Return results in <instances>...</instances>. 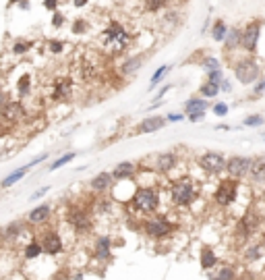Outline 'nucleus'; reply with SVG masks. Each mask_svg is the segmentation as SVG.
<instances>
[{"instance_id": "1a4fd4ad", "label": "nucleus", "mask_w": 265, "mask_h": 280, "mask_svg": "<svg viewBox=\"0 0 265 280\" xmlns=\"http://www.w3.org/2000/svg\"><path fill=\"white\" fill-rule=\"evenodd\" d=\"M251 166H253V158H247V156H232L228 158L226 162V173L232 177V179H244L251 175Z\"/></svg>"}, {"instance_id": "c85d7f7f", "label": "nucleus", "mask_w": 265, "mask_h": 280, "mask_svg": "<svg viewBox=\"0 0 265 280\" xmlns=\"http://www.w3.org/2000/svg\"><path fill=\"white\" fill-rule=\"evenodd\" d=\"M21 233H23V222L15 220V222H11L9 227L3 231V237H5V239H19Z\"/></svg>"}, {"instance_id": "f8f14e48", "label": "nucleus", "mask_w": 265, "mask_h": 280, "mask_svg": "<svg viewBox=\"0 0 265 280\" xmlns=\"http://www.w3.org/2000/svg\"><path fill=\"white\" fill-rule=\"evenodd\" d=\"M176 162H178V158H176L174 152H162V154L155 156V171L157 173H170L176 166Z\"/></svg>"}, {"instance_id": "423d86ee", "label": "nucleus", "mask_w": 265, "mask_h": 280, "mask_svg": "<svg viewBox=\"0 0 265 280\" xmlns=\"http://www.w3.org/2000/svg\"><path fill=\"white\" fill-rule=\"evenodd\" d=\"M174 231V224L166 216H153L145 220V235L151 239H164Z\"/></svg>"}, {"instance_id": "a878e982", "label": "nucleus", "mask_w": 265, "mask_h": 280, "mask_svg": "<svg viewBox=\"0 0 265 280\" xmlns=\"http://www.w3.org/2000/svg\"><path fill=\"white\" fill-rule=\"evenodd\" d=\"M29 168H31V166L27 164V166H23V168H19V171H15V173H11V175H9L7 179H3V183H0V187H5V189H7V187H11V185H15L17 181H21V179H23V177H25V175L29 173Z\"/></svg>"}, {"instance_id": "2eb2a0df", "label": "nucleus", "mask_w": 265, "mask_h": 280, "mask_svg": "<svg viewBox=\"0 0 265 280\" xmlns=\"http://www.w3.org/2000/svg\"><path fill=\"white\" fill-rule=\"evenodd\" d=\"M253 183L265 185V156H255L253 158V166H251V175Z\"/></svg>"}, {"instance_id": "b1692460", "label": "nucleus", "mask_w": 265, "mask_h": 280, "mask_svg": "<svg viewBox=\"0 0 265 280\" xmlns=\"http://www.w3.org/2000/svg\"><path fill=\"white\" fill-rule=\"evenodd\" d=\"M228 25L224 23V19H218L214 25H211V38H214L216 42H224L226 35H228Z\"/></svg>"}, {"instance_id": "7ed1b4c3", "label": "nucleus", "mask_w": 265, "mask_h": 280, "mask_svg": "<svg viewBox=\"0 0 265 280\" xmlns=\"http://www.w3.org/2000/svg\"><path fill=\"white\" fill-rule=\"evenodd\" d=\"M131 201H133L135 210H139L141 214H153L160 208V193L153 187H137Z\"/></svg>"}, {"instance_id": "0eeeda50", "label": "nucleus", "mask_w": 265, "mask_h": 280, "mask_svg": "<svg viewBox=\"0 0 265 280\" xmlns=\"http://www.w3.org/2000/svg\"><path fill=\"white\" fill-rule=\"evenodd\" d=\"M226 158L220 152H205L203 156H199V166L201 171L207 175H220L226 171Z\"/></svg>"}, {"instance_id": "bb28decb", "label": "nucleus", "mask_w": 265, "mask_h": 280, "mask_svg": "<svg viewBox=\"0 0 265 280\" xmlns=\"http://www.w3.org/2000/svg\"><path fill=\"white\" fill-rule=\"evenodd\" d=\"M265 255V245H251L247 251H244V259L249 262V264H255L257 259H261Z\"/></svg>"}, {"instance_id": "9d476101", "label": "nucleus", "mask_w": 265, "mask_h": 280, "mask_svg": "<svg viewBox=\"0 0 265 280\" xmlns=\"http://www.w3.org/2000/svg\"><path fill=\"white\" fill-rule=\"evenodd\" d=\"M42 247H44V253L48 255H58L63 251V239L56 231H48L42 239Z\"/></svg>"}, {"instance_id": "6e6552de", "label": "nucleus", "mask_w": 265, "mask_h": 280, "mask_svg": "<svg viewBox=\"0 0 265 280\" xmlns=\"http://www.w3.org/2000/svg\"><path fill=\"white\" fill-rule=\"evenodd\" d=\"M261 27H263V21H261V19H253V21H249V23L242 27V48H244L249 54H255V52H257L259 38H261Z\"/></svg>"}, {"instance_id": "79ce46f5", "label": "nucleus", "mask_w": 265, "mask_h": 280, "mask_svg": "<svg viewBox=\"0 0 265 280\" xmlns=\"http://www.w3.org/2000/svg\"><path fill=\"white\" fill-rule=\"evenodd\" d=\"M166 119H168V123H180V121H185V115H180V112H170V115H166Z\"/></svg>"}, {"instance_id": "e433bc0d", "label": "nucleus", "mask_w": 265, "mask_h": 280, "mask_svg": "<svg viewBox=\"0 0 265 280\" xmlns=\"http://www.w3.org/2000/svg\"><path fill=\"white\" fill-rule=\"evenodd\" d=\"M207 79L220 85V83H222L226 77H224V71H222V69H216V71H209V73H207Z\"/></svg>"}, {"instance_id": "864d4df0", "label": "nucleus", "mask_w": 265, "mask_h": 280, "mask_svg": "<svg viewBox=\"0 0 265 280\" xmlns=\"http://www.w3.org/2000/svg\"><path fill=\"white\" fill-rule=\"evenodd\" d=\"M261 201L265 203V187H263V191H261Z\"/></svg>"}, {"instance_id": "f257e3e1", "label": "nucleus", "mask_w": 265, "mask_h": 280, "mask_svg": "<svg viewBox=\"0 0 265 280\" xmlns=\"http://www.w3.org/2000/svg\"><path fill=\"white\" fill-rule=\"evenodd\" d=\"M131 40H133V35L120 23H116V21H112L108 27H106L101 31V38H99L101 48L108 52V54H120V52H125L129 48Z\"/></svg>"}, {"instance_id": "ea45409f", "label": "nucleus", "mask_w": 265, "mask_h": 280, "mask_svg": "<svg viewBox=\"0 0 265 280\" xmlns=\"http://www.w3.org/2000/svg\"><path fill=\"white\" fill-rule=\"evenodd\" d=\"M29 46H31L29 42H17V44L13 46V52H15V54H25V52L29 50Z\"/></svg>"}, {"instance_id": "393cba45", "label": "nucleus", "mask_w": 265, "mask_h": 280, "mask_svg": "<svg viewBox=\"0 0 265 280\" xmlns=\"http://www.w3.org/2000/svg\"><path fill=\"white\" fill-rule=\"evenodd\" d=\"M143 63H145V54H137V56H133V59H129V61L123 65V73H125V75H131V73L139 71Z\"/></svg>"}, {"instance_id": "c756f323", "label": "nucleus", "mask_w": 265, "mask_h": 280, "mask_svg": "<svg viewBox=\"0 0 265 280\" xmlns=\"http://www.w3.org/2000/svg\"><path fill=\"white\" fill-rule=\"evenodd\" d=\"M42 253H44V247H42V243H37V241H31V243L25 247V259H37Z\"/></svg>"}, {"instance_id": "37998d69", "label": "nucleus", "mask_w": 265, "mask_h": 280, "mask_svg": "<svg viewBox=\"0 0 265 280\" xmlns=\"http://www.w3.org/2000/svg\"><path fill=\"white\" fill-rule=\"evenodd\" d=\"M187 119H189L191 123H201V121L205 119V112H193V115H187Z\"/></svg>"}, {"instance_id": "9b49d317", "label": "nucleus", "mask_w": 265, "mask_h": 280, "mask_svg": "<svg viewBox=\"0 0 265 280\" xmlns=\"http://www.w3.org/2000/svg\"><path fill=\"white\" fill-rule=\"evenodd\" d=\"M67 220L73 224L77 233H87V231L91 229V218H89L83 210H71Z\"/></svg>"}, {"instance_id": "5701e85b", "label": "nucleus", "mask_w": 265, "mask_h": 280, "mask_svg": "<svg viewBox=\"0 0 265 280\" xmlns=\"http://www.w3.org/2000/svg\"><path fill=\"white\" fill-rule=\"evenodd\" d=\"M207 108H209V104L205 102L203 96L201 98H191V100L185 102V112H187V115H193V112H205Z\"/></svg>"}, {"instance_id": "6e6d98bb", "label": "nucleus", "mask_w": 265, "mask_h": 280, "mask_svg": "<svg viewBox=\"0 0 265 280\" xmlns=\"http://www.w3.org/2000/svg\"><path fill=\"white\" fill-rule=\"evenodd\" d=\"M261 139H263V141H265V133H263V135H261Z\"/></svg>"}, {"instance_id": "4c0bfd02", "label": "nucleus", "mask_w": 265, "mask_h": 280, "mask_svg": "<svg viewBox=\"0 0 265 280\" xmlns=\"http://www.w3.org/2000/svg\"><path fill=\"white\" fill-rule=\"evenodd\" d=\"M211 110H214V115L216 117H226L228 115V104L226 102H218V104H214V108H211Z\"/></svg>"}, {"instance_id": "aec40b11", "label": "nucleus", "mask_w": 265, "mask_h": 280, "mask_svg": "<svg viewBox=\"0 0 265 280\" xmlns=\"http://www.w3.org/2000/svg\"><path fill=\"white\" fill-rule=\"evenodd\" d=\"M50 214H52V208H50L48 203H42V206L33 208V210L27 214V220H29L31 224H44V222L50 218Z\"/></svg>"}, {"instance_id": "f3484780", "label": "nucleus", "mask_w": 265, "mask_h": 280, "mask_svg": "<svg viewBox=\"0 0 265 280\" xmlns=\"http://www.w3.org/2000/svg\"><path fill=\"white\" fill-rule=\"evenodd\" d=\"M222 44H224V48H226L228 52L238 50V48L242 46V29H240V27H230V29H228V35H226V40H224Z\"/></svg>"}, {"instance_id": "ddd939ff", "label": "nucleus", "mask_w": 265, "mask_h": 280, "mask_svg": "<svg viewBox=\"0 0 265 280\" xmlns=\"http://www.w3.org/2000/svg\"><path fill=\"white\" fill-rule=\"evenodd\" d=\"M168 119L166 117H147L141 121L139 125V133H155V131H162L166 127Z\"/></svg>"}, {"instance_id": "c03bdc74", "label": "nucleus", "mask_w": 265, "mask_h": 280, "mask_svg": "<svg viewBox=\"0 0 265 280\" xmlns=\"http://www.w3.org/2000/svg\"><path fill=\"white\" fill-rule=\"evenodd\" d=\"M63 23H65V17H63L58 11H54V17H52V25H54V27H63Z\"/></svg>"}, {"instance_id": "de8ad7c7", "label": "nucleus", "mask_w": 265, "mask_h": 280, "mask_svg": "<svg viewBox=\"0 0 265 280\" xmlns=\"http://www.w3.org/2000/svg\"><path fill=\"white\" fill-rule=\"evenodd\" d=\"M83 29H85V21H83V19H77L75 25H73V31H75V33H81Z\"/></svg>"}, {"instance_id": "4be33fe9", "label": "nucleus", "mask_w": 265, "mask_h": 280, "mask_svg": "<svg viewBox=\"0 0 265 280\" xmlns=\"http://www.w3.org/2000/svg\"><path fill=\"white\" fill-rule=\"evenodd\" d=\"M199 264H201V268H203L205 272H209L211 268H216V264H218L216 251L211 249V247H203V249H201V255H199Z\"/></svg>"}, {"instance_id": "a18cd8bd", "label": "nucleus", "mask_w": 265, "mask_h": 280, "mask_svg": "<svg viewBox=\"0 0 265 280\" xmlns=\"http://www.w3.org/2000/svg\"><path fill=\"white\" fill-rule=\"evenodd\" d=\"M44 7L48 11H56L58 9V0H44Z\"/></svg>"}, {"instance_id": "6ab92c4d", "label": "nucleus", "mask_w": 265, "mask_h": 280, "mask_svg": "<svg viewBox=\"0 0 265 280\" xmlns=\"http://www.w3.org/2000/svg\"><path fill=\"white\" fill-rule=\"evenodd\" d=\"M73 91V81L71 79H60L56 85H54V91H52V98L56 102H67L69 96Z\"/></svg>"}, {"instance_id": "473e14b6", "label": "nucleus", "mask_w": 265, "mask_h": 280, "mask_svg": "<svg viewBox=\"0 0 265 280\" xmlns=\"http://www.w3.org/2000/svg\"><path fill=\"white\" fill-rule=\"evenodd\" d=\"M170 69H172L170 65H162L160 69H157V71L153 73V77H151V83H149V89H153V87H155L157 83H160V81L164 79V75H166V73H168Z\"/></svg>"}, {"instance_id": "dca6fc26", "label": "nucleus", "mask_w": 265, "mask_h": 280, "mask_svg": "<svg viewBox=\"0 0 265 280\" xmlns=\"http://www.w3.org/2000/svg\"><path fill=\"white\" fill-rule=\"evenodd\" d=\"M95 257H97L99 262H108V259L112 257L110 237H106V235L97 237V241H95Z\"/></svg>"}, {"instance_id": "2f4dec72", "label": "nucleus", "mask_w": 265, "mask_h": 280, "mask_svg": "<svg viewBox=\"0 0 265 280\" xmlns=\"http://www.w3.org/2000/svg\"><path fill=\"white\" fill-rule=\"evenodd\" d=\"M201 67H203V71H216V69H222V65H220V61L216 59V56H205V59L201 61Z\"/></svg>"}, {"instance_id": "3c124183", "label": "nucleus", "mask_w": 265, "mask_h": 280, "mask_svg": "<svg viewBox=\"0 0 265 280\" xmlns=\"http://www.w3.org/2000/svg\"><path fill=\"white\" fill-rule=\"evenodd\" d=\"M85 5H87V0H75V7H79V9L85 7Z\"/></svg>"}, {"instance_id": "39448f33", "label": "nucleus", "mask_w": 265, "mask_h": 280, "mask_svg": "<svg viewBox=\"0 0 265 280\" xmlns=\"http://www.w3.org/2000/svg\"><path fill=\"white\" fill-rule=\"evenodd\" d=\"M238 189H240L238 179H232V177H230V179H224V181L218 185L216 193H214V201H216L220 208H228V206H232V203L236 201Z\"/></svg>"}, {"instance_id": "f704fd0d", "label": "nucleus", "mask_w": 265, "mask_h": 280, "mask_svg": "<svg viewBox=\"0 0 265 280\" xmlns=\"http://www.w3.org/2000/svg\"><path fill=\"white\" fill-rule=\"evenodd\" d=\"M263 123H265V119L261 115H251L242 121V127H261Z\"/></svg>"}, {"instance_id": "09e8293b", "label": "nucleus", "mask_w": 265, "mask_h": 280, "mask_svg": "<svg viewBox=\"0 0 265 280\" xmlns=\"http://www.w3.org/2000/svg\"><path fill=\"white\" fill-rule=\"evenodd\" d=\"M48 191H50V187H44V189H39V191H35V193L31 195V201H35V199H39V197H42V195H46Z\"/></svg>"}, {"instance_id": "20e7f679", "label": "nucleus", "mask_w": 265, "mask_h": 280, "mask_svg": "<svg viewBox=\"0 0 265 280\" xmlns=\"http://www.w3.org/2000/svg\"><path fill=\"white\" fill-rule=\"evenodd\" d=\"M234 77L242 83V85H251L255 81H259L261 77V67L253 56H244V59L236 61L234 65Z\"/></svg>"}, {"instance_id": "f03ea898", "label": "nucleus", "mask_w": 265, "mask_h": 280, "mask_svg": "<svg viewBox=\"0 0 265 280\" xmlns=\"http://www.w3.org/2000/svg\"><path fill=\"white\" fill-rule=\"evenodd\" d=\"M197 197V185L193 179H178L176 183H172L170 187V199L174 206L178 208H187L195 201Z\"/></svg>"}, {"instance_id": "7c9ffc66", "label": "nucleus", "mask_w": 265, "mask_h": 280, "mask_svg": "<svg viewBox=\"0 0 265 280\" xmlns=\"http://www.w3.org/2000/svg\"><path fill=\"white\" fill-rule=\"evenodd\" d=\"M170 5V0H145V11L149 13H157Z\"/></svg>"}, {"instance_id": "4468645a", "label": "nucleus", "mask_w": 265, "mask_h": 280, "mask_svg": "<svg viewBox=\"0 0 265 280\" xmlns=\"http://www.w3.org/2000/svg\"><path fill=\"white\" fill-rule=\"evenodd\" d=\"M91 191H95V193H106L112 185H114V177L112 175H108V173H99L97 177H93L91 179Z\"/></svg>"}, {"instance_id": "8fccbe9b", "label": "nucleus", "mask_w": 265, "mask_h": 280, "mask_svg": "<svg viewBox=\"0 0 265 280\" xmlns=\"http://www.w3.org/2000/svg\"><path fill=\"white\" fill-rule=\"evenodd\" d=\"M220 87H222V91H226V94H230V91H232V83H230L228 79H224V81L220 83Z\"/></svg>"}, {"instance_id": "49530a36", "label": "nucleus", "mask_w": 265, "mask_h": 280, "mask_svg": "<svg viewBox=\"0 0 265 280\" xmlns=\"http://www.w3.org/2000/svg\"><path fill=\"white\" fill-rule=\"evenodd\" d=\"M263 91H265V79H263V81H257V85L253 87V94H255V96H261Z\"/></svg>"}, {"instance_id": "72a5a7b5", "label": "nucleus", "mask_w": 265, "mask_h": 280, "mask_svg": "<svg viewBox=\"0 0 265 280\" xmlns=\"http://www.w3.org/2000/svg\"><path fill=\"white\" fill-rule=\"evenodd\" d=\"M75 156H77L75 152H69V154L60 156V158H58L56 162H52V164H50V173H52V171H58V168H60V166H65V164H69L71 160H75Z\"/></svg>"}, {"instance_id": "5fc2aeb1", "label": "nucleus", "mask_w": 265, "mask_h": 280, "mask_svg": "<svg viewBox=\"0 0 265 280\" xmlns=\"http://www.w3.org/2000/svg\"><path fill=\"white\" fill-rule=\"evenodd\" d=\"M17 3H23V0H9V5H17Z\"/></svg>"}, {"instance_id": "a211bd4d", "label": "nucleus", "mask_w": 265, "mask_h": 280, "mask_svg": "<svg viewBox=\"0 0 265 280\" xmlns=\"http://www.w3.org/2000/svg\"><path fill=\"white\" fill-rule=\"evenodd\" d=\"M135 173H137V166L133 162H120V164H116L112 177L116 181H127V179H133Z\"/></svg>"}, {"instance_id": "412c9836", "label": "nucleus", "mask_w": 265, "mask_h": 280, "mask_svg": "<svg viewBox=\"0 0 265 280\" xmlns=\"http://www.w3.org/2000/svg\"><path fill=\"white\" fill-rule=\"evenodd\" d=\"M0 112H3V117L5 119H9V121H17V119H21V115H23V108H21V104L19 102H5L3 106H0Z\"/></svg>"}, {"instance_id": "a19ab883", "label": "nucleus", "mask_w": 265, "mask_h": 280, "mask_svg": "<svg viewBox=\"0 0 265 280\" xmlns=\"http://www.w3.org/2000/svg\"><path fill=\"white\" fill-rule=\"evenodd\" d=\"M63 50H65V44H63V42H56V40L50 42V52H52V54H60Z\"/></svg>"}, {"instance_id": "cd10ccee", "label": "nucleus", "mask_w": 265, "mask_h": 280, "mask_svg": "<svg viewBox=\"0 0 265 280\" xmlns=\"http://www.w3.org/2000/svg\"><path fill=\"white\" fill-rule=\"evenodd\" d=\"M220 91H222V87H220L218 83H214V81H209V79L199 87V94H201L203 98H216Z\"/></svg>"}, {"instance_id": "c9c22d12", "label": "nucleus", "mask_w": 265, "mask_h": 280, "mask_svg": "<svg viewBox=\"0 0 265 280\" xmlns=\"http://www.w3.org/2000/svg\"><path fill=\"white\" fill-rule=\"evenodd\" d=\"M216 278H220V280H230V278H236V272H234L230 266H222V268L218 270Z\"/></svg>"}, {"instance_id": "58836bf2", "label": "nucleus", "mask_w": 265, "mask_h": 280, "mask_svg": "<svg viewBox=\"0 0 265 280\" xmlns=\"http://www.w3.org/2000/svg\"><path fill=\"white\" fill-rule=\"evenodd\" d=\"M27 91H29V75H23V77L19 79V94L25 96Z\"/></svg>"}, {"instance_id": "603ef678", "label": "nucleus", "mask_w": 265, "mask_h": 280, "mask_svg": "<svg viewBox=\"0 0 265 280\" xmlns=\"http://www.w3.org/2000/svg\"><path fill=\"white\" fill-rule=\"evenodd\" d=\"M216 129H218V131H230V127H228V125H218Z\"/></svg>"}]
</instances>
